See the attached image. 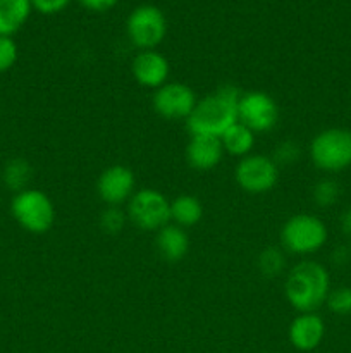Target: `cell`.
I'll list each match as a JSON object with an SVG mask.
<instances>
[{
	"mask_svg": "<svg viewBox=\"0 0 351 353\" xmlns=\"http://www.w3.org/2000/svg\"><path fill=\"white\" fill-rule=\"evenodd\" d=\"M234 179L244 193L264 195L277 185L279 165L268 155L250 154L240 159L234 169Z\"/></svg>",
	"mask_w": 351,
	"mask_h": 353,
	"instance_id": "ba28073f",
	"label": "cell"
},
{
	"mask_svg": "<svg viewBox=\"0 0 351 353\" xmlns=\"http://www.w3.org/2000/svg\"><path fill=\"white\" fill-rule=\"evenodd\" d=\"M136 178L129 168L123 164H114L102 171L96 181V193L107 207H120L129 202L136 192Z\"/></svg>",
	"mask_w": 351,
	"mask_h": 353,
	"instance_id": "8fae6325",
	"label": "cell"
},
{
	"mask_svg": "<svg viewBox=\"0 0 351 353\" xmlns=\"http://www.w3.org/2000/svg\"><path fill=\"white\" fill-rule=\"evenodd\" d=\"M329 292V271L317 261H299L286 276V300L298 314L317 312L320 307L326 305Z\"/></svg>",
	"mask_w": 351,
	"mask_h": 353,
	"instance_id": "7a4b0ae2",
	"label": "cell"
},
{
	"mask_svg": "<svg viewBox=\"0 0 351 353\" xmlns=\"http://www.w3.org/2000/svg\"><path fill=\"white\" fill-rule=\"evenodd\" d=\"M31 176H33V169H31L30 162L26 159H10L6 165H3L2 171V181L10 192L19 193L23 190L30 188Z\"/></svg>",
	"mask_w": 351,
	"mask_h": 353,
	"instance_id": "d6986e66",
	"label": "cell"
},
{
	"mask_svg": "<svg viewBox=\"0 0 351 353\" xmlns=\"http://www.w3.org/2000/svg\"><path fill=\"white\" fill-rule=\"evenodd\" d=\"M257 265L262 276H265V278H277L286 269L284 250L277 247H267L258 255Z\"/></svg>",
	"mask_w": 351,
	"mask_h": 353,
	"instance_id": "ffe728a7",
	"label": "cell"
},
{
	"mask_svg": "<svg viewBox=\"0 0 351 353\" xmlns=\"http://www.w3.org/2000/svg\"><path fill=\"white\" fill-rule=\"evenodd\" d=\"M350 259H351V254L344 245H341V247H337L336 250L332 252V262H336V264H348Z\"/></svg>",
	"mask_w": 351,
	"mask_h": 353,
	"instance_id": "f1b7e54d",
	"label": "cell"
},
{
	"mask_svg": "<svg viewBox=\"0 0 351 353\" xmlns=\"http://www.w3.org/2000/svg\"><path fill=\"white\" fill-rule=\"evenodd\" d=\"M257 133L246 128L244 124H241L237 121L236 124L229 128L226 133L220 137V143H222L224 154H229L233 157H246V155L251 154L255 147V141H257Z\"/></svg>",
	"mask_w": 351,
	"mask_h": 353,
	"instance_id": "e0dca14e",
	"label": "cell"
},
{
	"mask_svg": "<svg viewBox=\"0 0 351 353\" xmlns=\"http://www.w3.org/2000/svg\"><path fill=\"white\" fill-rule=\"evenodd\" d=\"M241 92L234 86H220L198 100L186 119L189 134L220 138L233 124L237 123V103Z\"/></svg>",
	"mask_w": 351,
	"mask_h": 353,
	"instance_id": "6da1fadb",
	"label": "cell"
},
{
	"mask_svg": "<svg viewBox=\"0 0 351 353\" xmlns=\"http://www.w3.org/2000/svg\"><path fill=\"white\" fill-rule=\"evenodd\" d=\"M126 33L138 50H155L167 34L165 14L151 3L138 6L127 16Z\"/></svg>",
	"mask_w": 351,
	"mask_h": 353,
	"instance_id": "52a82bcc",
	"label": "cell"
},
{
	"mask_svg": "<svg viewBox=\"0 0 351 353\" xmlns=\"http://www.w3.org/2000/svg\"><path fill=\"white\" fill-rule=\"evenodd\" d=\"M224 148L220 138L191 134L186 145V162L195 171H212L220 164Z\"/></svg>",
	"mask_w": 351,
	"mask_h": 353,
	"instance_id": "5bb4252c",
	"label": "cell"
},
{
	"mask_svg": "<svg viewBox=\"0 0 351 353\" xmlns=\"http://www.w3.org/2000/svg\"><path fill=\"white\" fill-rule=\"evenodd\" d=\"M289 341L299 352H312L320 347L326 336V323L317 312L298 314L288 330Z\"/></svg>",
	"mask_w": 351,
	"mask_h": 353,
	"instance_id": "4fadbf2b",
	"label": "cell"
},
{
	"mask_svg": "<svg viewBox=\"0 0 351 353\" xmlns=\"http://www.w3.org/2000/svg\"><path fill=\"white\" fill-rule=\"evenodd\" d=\"M127 221L141 231L162 230L171 223V200L155 188H141L127 202Z\"/></svg>",
	"mask_w": 351,
	"mask_h": 353,
	"instance_id": "8992f818",
	"label": "cell"
},
{
	"mask_svg": "<svg viewBox=\"0 0 351 353\" xmlns=\"http://www.w3.org/2000/svg\"><path fill=\"white\" fill-rule=\"evenodd\" d=\"M326 305L334 316H350L351 314V288L350 286H337L330 288L327 295Z\"/></svg>",
	"mask_w": 351,
	"mask_h": 353,
	"instance_id": "7402d4cb",
	"label": "cell"
},
{
	"mask_svg": "<svg viewBox=\"0 0 351 353\" xmlns=\"http://www.w3.org/2000/svg\"><path fill=\"white\" fill-rule=\"evenodd\" d=\"M100 230L107 234H117L124 230L127 223V214L120 207H107L100 214Z\"/></svg>",
	"mask_w": 351,
	"mask_h": 353,
	"instance_id": "603a6c76",
	"label": "cell"
},
{
	"mask_svg": "<svg viewBox=\"0 0 351 353\" xmlns=\"http://www.w3.org/2000/svg\"><path fill=\"white\" fill-rule=\"evenodd\" d=\"M10 214L24 231L45 234L55 223V205L50 196L36 188H26L14 193Z\"/></svg>",
	"mask_w": 351,
	"mask_h": 353,
	"instance_id": "5b68a950",
	"label": "cell"
},
{
	"mask_svg": "<svg viewBox=\"0 0 351 353\" xmlns=\"http://www.w3.org/2000/svg\"><path fill=\"white\" fill-rule=\"evenodd\" d=\"M310 161L319 171L327 174L351 168V130L327 128L317 133L308 147Z\"/></svg>",
	"mask_w": 351,
	"mask_h": 353,
	"instance_id": "277c9868",
	"label": "cell"
},
{
	"mask_svg": "<svg viewBox=\"0 0 351 353\" xmlns=\"http://www.w3.org/2000/svg\"><path fill=\"white\" fill-rule=\"evenodd\" d=\"M155 247L158 255L167 262H179L188 255L189 252V236L184 228L169 223L162 230L157 231L155 236Z\"/></svg>",
	"mask_w": 351,
	"mask_h": 353,
	"instance_id": "9a60e30c",
	"label": "cell"
},
{
	"mask_svg": "<svg viewBox=\"0 0 351 353\" xmlns=\"http://www.w3.org/2000/svg\"><path fill=\"white\" fill-rule=\"evenodd\" d=\"M17 43L14 41L12 37H3L0 34V74L7 72L17 61Z\"/></svg>",
	"mask_w": 351,
	"mask_h": 353,
	"instance_id": "d4e9b609",
	"label": "cell"
},
{
	"mask_svg": "<svg viewBox=\"0 0 351 353\" xmlns=\"http://www.w3.org/2000/svg\"><path fill=\"white\" fill-rule=\"evenodd\" d=\"M299 157H301V148H299V145L291 140H284L275 147L274 155H272V161L281 168V165L296 164Z\"/></svg>",
	"mask_w": 351,
	"mask_h": 353,
	"instance_id": "cb8c5ba5",
	"label": "cell"
},
{
	"mask_svg": "<svg viewBox=\"0 0 351 353\" xmlns=\"http://www.w3.org/2000/svg\"><path fill=\"white\" fill-rule=\"evenodd\" d=\"M237 121L253 133H267L277 126L279 107L268 93L260 90L244 92L237 103Z\"/></svg>",
	"mask_w": 351,
	"mask_h": 353,
	"instance_id": "9c48e42d",
	"label": "cell"
},
{
	"mask_svg": "<svg viewBox=\"0 0 351 353\" xmlns=\"http://www.w3.org/2000/svg\"><path fill=\"white\" fill-rule=\"evenodd\" d=\"M117 2L119 0H79V3L92 12H105L112 9Z\"/></svg>",
	"mask_w": 351,
	"mask_h": 353,
	"instance_id": "4316f807",
	"label": "cell"
},
{
	"mask_svg": "<svg viewBox=\"0 0 351 353\" xmlns=\"http://www.w3.org/2000/svg\"><path fill=\"white\" fill-rule=\"evenodd\" d=\"M339 228L344 236L351 240V207L344 209L343 214L339 216Z\"/></svg>",
	"mask_w": 351,
	"mask_h": 353,
	"instance_id": "83f0119b",
	"label": "cell"
},
{
	"mask_svg": "<svg viewBox=\"0 0 351 353\" xmlns=\"http://www.w3.org/2000/svg\"><path fill=\"white\" fill-rule=\"evenodd\" d=\"M69 3H71V0H31L33 9L38 10L40 14H45V16L61 12Z\"/></svg>",
	"mask_w": 351,
	"mask_h": 353,
	"instance_id": "484cf974",
	"label": "cell"
},
{
	"mask_svg": "<svg viewBox=\"0 0 351 353\" xmlns=\"http://www.w3.org/2000/svg\"><path fill=\"white\" fill-rule=\"evenodd\" d=\"M281 247L288 254L308 257L322 250L329 240V230L319 216L310 212L295 214L281 228Z\"/></svg>",
	"mask_w": 351,
	"mask_h": 353,
	"instance_id": "3957f363",
	"label": "cell"
},
{
	"mask_svg": "<svg viewBox=\"0 0 351 353\" xmlns=\"http://www.w3.org/2000/svg\"><path fill=\"white\" fill-rule=\"evenodd\" d=\"M203 219V205L196 196L179 195L171 200V223L179 228H193Z\"/></svg>",
	"mask_w": 351,
	"mask_h": 353,
	"instance_id": "ac0fdd59",
	"label": "cell"
},
{
	"mask_svg": "<svg viewBox=\"0 0 351 353\" xmlns=\"http://www.w3.org/2000/svg\"><path fill=\"white\" fill-rule=\"evenodd\" d=\"M341 196V186L339 183L334 181L330 178H323L315 183L312 190V199L320 209H329V207L336 205L337 200Z\"/></svg>",
	"mask_w": 351,
	"mask_h": 353,
	"instance_id": "44dd1931",
	"label": "cell"
},
{
	"mask_svg": "<svg viewBox=\"0 0 351 353\" xmlns=\"http://www.w3.org/2000/svg\"><path fill=\"white\" fill-rule=\"evenodd\" d=\"M196 93L189 85L181 81H167L157 88L151 97L153 110L167 121H186L195 109Z\"/></svg>",
	"mask_w": 351,
	"mask_h": 353,
	"instance_id": "30bf717a",
	"label": "cell"
},
{
	"mask_svg": "<svg viewBox=\"0 0 351 353\" xmlns=\"http://www.w3.org/2000/svg\"><path fill=\"white\" fill-rule=\"evenodd\" d=\"M31 0H0V34L12 37L30 19Z\"/></svg>",
	"mask_w": 351,
	"mask_h": 353,
	"instance_id": "2e32d148",
	"label": "cell"
},
{
	"mask_svg": "<svg viewBox=\"0 0 351 353\" xmlns=\"http://www.w3.org/2000/svg\"><path fill=\"white\" fill-rule=\"evenodd\" d=\"M134 81L143 88L157 90L169 81L171 65L164 54L155 50H140L131 62Z\"/></svg>",
	"mask_w": 351,
	"mask_h": 353,
	"instance_id": "7c38bea8",
	"label": "cell"
}]
</instances>
